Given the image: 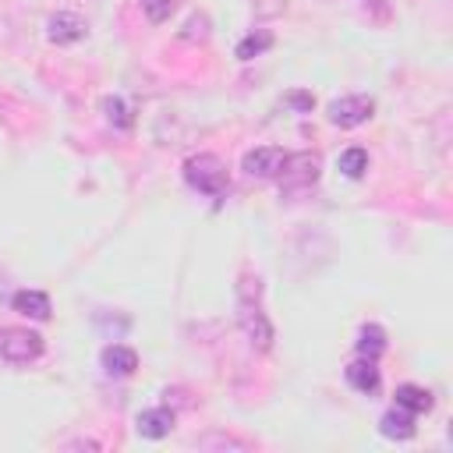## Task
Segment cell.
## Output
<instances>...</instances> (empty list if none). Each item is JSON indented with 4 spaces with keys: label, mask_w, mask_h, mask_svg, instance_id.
I'll return each instance as SVG.
<instances>
[{
    "label": "cell",
    "mask_w": 453,
    "mask_h": 453,
    "mask_svg": "<svg viewBox=\"0 0 453 453\" xmlns=\"http://www.w3.org/2000/svg\"><path fill=\"white\" fill-rule=\"evenodd\" d=\"M237 326L241 333L248 336V343L255 350H273V340H276V329L269 322V315L262 311V280L244 273L237 280Z\"/></svg>",
    "instance_id": "6da1fadb"
},
{
    "label": "cell",
    "mask_w": 453,
    "mask_h": 453,
    "mask_svg": "<svg viewBox=\"0 0 453 453\" xmlns=\"http://www.w3.org/2000/svg\"><path fill=\"white\" fill-rule=\"evenodd\" d=\"M379 432L386 435V439H411L414 435V414L411 411H403V407H393V411H386L382 418H379Z\"/></svg>",
    "instance_id": "8fae6325"
},
{
    "label": "cell",
    "mask_w": 453,
    "mask_h": 453,
    "mask_svg": "<svg viewBox=\"0 0 453 453\" xmlns=\"http://www.w3.org/2000/svg\"><path fill=\"white\" fill-rule=\"evenodd\" d=\"M184 180H188L195 191L209 195V198H223V191H226V166H223L219 156L198 152V156L184 159Z\"/></svg>",
    "instance_id": "7a4b0ae2"
},
{
    "label": "cell",
    "mask_w": 453,
    "mask_h": 453,
    "mask_svg": "<svg viewBox=\"0 0 453 453\" xmlns=\"http://www.w3.org/2000/svg\"><path fill=\"white\" fill-rule=\"evenodd\" d=\"M372 113H375L372 96H343L329 103V120L336 127H361L365 120H372Z\"/></svg>",
    "instance_id": "5b68a950"
},
{
    "label": "cell",
    "mask_w": 453,
    "mask_h": 453,
    "mask_svg": "<svg viewBox=\"0 0 453 453\" xmlns=\"http://www.w3.org/2000/svg\"><path fill=\"white\" fill-rule=\"evenodd\" d=\"M365 11H368L375 21H386V18H389V4H386V0H365Z\"/></svg>",
    "instance_id": "44dd1931"
},
{
    "label": "cell",
    "mask_w": 453,
    "mask_h": 453,
    "mask_svg": "<svg viewBox=\"0 0 453 453\" xmlns=\"http://www.w3.org/2000/svg\"><path fill=\"white\" fill-rule=\"evenodd\" d=\"M396 407H403V411H411V414H425V411H432V393L425 389V386H414V382H403V386H396Z\"/></svg>",
    "instance_id": "4fadbf2b"
},
{
    "label": "cell",
    "mask_w": 453,
    "mask_h": 453,
    "mask_svg": "<svg viewBox=\"0 0 453 453\" xmlns=\"http://www.w3.org/2000/svg\"><path fill=\"white\" fill-rule=\"evenodd\" d=\"M382 350H386V333H382V326H375V322L361 326V329H357V354L375 361Z\"/></svg>",
    "instance_id": "5bb4252c"
},
{
    "label": "cell",
    "mask_w": 453,
    "mask_h": 453,
    "mask_svg": "<svg viewBox=\"0 0 453 453\" xmlns=\"http://www.w3.org/2000/svg\"><path fill=\"white\" fill-rule=\"evenodd\" d=\"M336 170H340L343 177H350V180L365 177V170H368V152H365L361 145L343 149V152H340V159H336Z\"/></svg>",
    "instance_id": "9a60e30c"
},
{
    "label": "cell",
    "mask_w": 453,
    "mask_h": 453,
    "mask_svg": "<svg viewBox=\"0 0 453 453\" xmlns=\"http://www.w3.org/2000/svg\"><path fill=\"white\" fill-rule=\"evenodd\" d=\"M99 365H103L106 375H113V379H127V375L138 368V354H134L131 347H124V343H110V347H103Z\"/></svg>",
    "instance_id": "ba28073f"
},
{
    "label": "cell",
    "mask_w": 453,
    "mask_h": 453,
    "mask_svg": "<svg viewBox=\"0 0 453 453\" xmlns=\"http://www.w3.org/2000/svg\"><path fill=\"white\" fill-rule=\"evenodd\" d=\"M11 308H14L18 315H25V319H35V322H46L50 311H53L50 294H42V290H18V294L11 297Z\"/></svg>",
    "instance_id": "9c48e42d"
},
{
    "label": "cell",
    "mask_w": 453,
    "mask_h": 453,
    "mask_svg": "<svg viewBox=\"0 0 453 453\" xmlns=\"http://www.w3.org/2000/svg\"><path fill=\"white\" fill-rule=\"evenodd\" d=\"M195 446H202V449H212V446H226V449H248L251 442H244V439H237V435H223V432H216V435L198 439Z\"/></svg>",
    "instance_id": "d6986e66"
},
{
    "label": "cell",
    "mask_w": 453,
    "mask_h": 453,
    "mask_svg": "<svg viewBox=\"0 0 453 453\" xmlns=\"http://www.w3.org/2000/svg\"><path fill=\"white\" fill-rule=\"evenodd\" d=\"M103 113H106V120H110L113 127H120V131H127V127L134 124V113H131V106H127L120 96H106V99H103Z\"/></svg>",
    "instance_id": "2e32d148"
},
{
    "label": "cell",
    "mask_w": 453,
    "mask_h": 453,
    "mask_svg": "<svg viewBox=\"0 0 453 453\" xmlns=\"http://www.w3.org/2000/svg\"><path fill=\"white\" fill-rule=\"evenodd\" d=\"M134 425H138V435L142 439H163L173 428V411L170 407H149V411L138 414Z\"/></svg>",
    "instance_id": "30bf717a"
},
{
    "label": "cell",
    "mask_w": 453,
    "mask_h": 453,
    "mask_svg": "<svg viewBox=\"0 0 453 453\" xmlns=\"http://www.w3.org/2000/svg\"><path fill=\"white\" fill-rule=\"evenodd\" d=\"M283 163H287V152L276 149V145H258V149H248L244 159H241V170L255 180H273L283 173Z\"/></svg>",
    "instance_id": "277c9868"
},
{
    "label": "cell",
    "mask_w": 453,
    "mask_h": 453,
    "mask_svg": "<svg viewBox=\"0 0 453 453\" xmlns=\"http://www.w3.org/2000/svg\"><path fill=\"white\" fill-rule=\"evenodd\" d=\"M287 103H290L294 110H301V113H308V110L315 106V99H311V92H290V96H287Z\"/></svg>",
    "instance_id": "ffe728a7"
},
{
    "label": "cell",
    "mask_w": 453,
    "mask_h": 453,
    "mask_svg": "<svg viewBox=\"0 0 453 453\" xmlns=\"http://www.w3.org/2000/svg\"><path fill=\"white\" fill-rule=\"evenodd\" d=\"M173 11H177V0H145V18H149L152 25L170 21Z\"/></svg>",
    "instance_id": "ac0fdd59"
},
{
    "label": "cell",
    "mask_w": 453,
    "mask_h": 453,
    "mask_svg": "<svg viewBox=\"0 0 453 453\" xmlns=\"http://www.w3.org/2000/svg\"><path fill=\"white\" fill-rule=\"evenodd\" d=\"M269 46H273V35H269L265 28H258V32H251V35H244V39L237 42V60H251V57L265 53Z\"/></svg>",
    "instance_id": "e0dca14e"
},
{
    "label": "cell",
    "mask_w": 453,
    "mask_h": 453,
    "mask_svg": "<svg viewBox=\"0 0 453 453\" xmlns=\"http://www.w3.org/2000/svg\"><path fill=\"white\" fill-rule=\"evenodd\" d=\"M42 336L35 329H25V326H7L0 329V357L7 365H28L35 357H42Z\"/></svg>",
    "instance_id": "3957f363"
},
{
    "label": "cell",
    "mask_w": 453,
    "mask_h": 453,
    "mask_svg": "<svg viewBox=\"0 0 453 453\" xmlns=\"http://www.w3.org/2000/svg\"><path fill=\"white\" fill-rule=\"evenodd\" d=\"M347 382L357 389V393H375L379 389V368L372 357H361V361H350L347 365Z\"/></svg>",
    "instance_id": "7c38bea8"
},
{
    "label": "cell",
    "mask_w": 453,
    "mask_h": 453,
    "mask_svg": "<svg viewBox=\"0 0 453 453\" xmlns=\"http://www.w3.org/2000/svg\"><path fill=\"white\" fill-rule=\"evenodd\" d=\"M315 177H319V156H315V152L287 156L283 173H280V180H283V188H287V191L304 188V184H315Z\"/></svg>",
    "instance_id": "8992f818"
},
{
    "label": "cell",
    "mask_w": 453,
    "mask_h": 453,
    "mask_svg": "<svg viewBox=\"0 0 453 453\" xmlns=\"http://www.w3.org/2000/svg\"><path fill=\"white\" fill-rule=\"evenodd\" d=\"M85 18L74 14V11H57L50 21H46V39L57 42V46H67V42H78L85 35Z\"/></svg>",
    "instance_id": "52a82bcc"
}]
</instances>
